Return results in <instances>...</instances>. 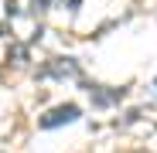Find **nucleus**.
Segmentation results:
<instances>
[{
	"label": "nucleus",
	"mask_w": 157,
	"mask_h": 153,
	"mask_svg": "<svg viewBox=\"0 0 157 153\" xmlns=\"http://www.w3.org/2000/svg\"><path fill=\"white\" fill-rule=\"evenodd\" d=\"M78 119V106H58V109H51L48 116H41V129H55V126H62V122H75Z\"/></svg>",
	"instance_id": "obj_1"
}]
</instances>
